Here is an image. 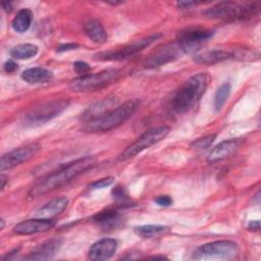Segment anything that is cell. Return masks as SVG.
<instances>
[{
	"mask_svg": "<svg viewBox=\"0 0 261 261\" xmlns=\"http://www.w3.org/2000/svg\"><path fill=\"white\" fill-rule=\"evenodd\" d=\"M95 162L96 160L93 156H85L62 166L61 168L48 174L39 182H37L34 187H32L28 194L29 197L36 198L60 188L61 186L76 177L79 174L93 167L95 165Z\"/></svg>",
	"mask_w": 261,
	"mask_h": 261,
	"instance_id": "obj_1",
	"label": "cell"
},
{
	"mask_svg": "<svg viewBox=\"0 0 261 261\" xmlns=\"http://www.w3.org/2000/svg\"><path fill=\"white\" fill-rule=\"evenodd\" d=\"M140 103L139 99H130L97 117L87 120L84 129L88 133H101L113 129L130 118L138 110Z\"/></svg>",
	"mask_w": 261,
	"mask_h": 261,
	"instance_id": "obj_2",
	"label": "cell"
},
{
	"mask_svg": "<svg viewBox=\"0 0 261 261\" xmlns=\"http://www.w3.org/2000/svg\"><path fill=\"white\" fill-rule=\"evenodd\" d=\"M209 84V75L206 72H200L191 76L175 93L171 105L172 108L182 113L190 110L205 93Z\"/></svg>",
	"mask_w": 261,
	"mask_h": 261,
	"instance_id": "obj_3",
	"label": "cell"
},
{
	"mask_svg": "<svg viewBox=\"0 0 261 261\" xmlns=\"http://www.w3.org/2000/svg\"><path fill=\"white\" fill-rule=\"evenodd\" d=\"M260 10L259 2L237 3L230 1L219 2L208 8L204 14L209 18L224 20H246L256 16Z\"/></svg>",
	"mask_w": 261,
	"mask_h": 261,
	"instance_id": "obj_4",
	"label": "cell"
},
{
	"mask_svg": "<svg viewBox=\"0 0 261 261\" xmlns=\"http://www.w3.org/2000/svg\"><path fill=\"white\" fill-rule=\"evenodd\" d=\"M121 74V70L117 68L105 69L92 74H83L70 81L68 86L73 92H93L115 83Z\"/></svg>",
	"mask_w": 261,
	"mask_h": 261,
	"instance_id": "obj_5",
	"label": "cell"
},
{
	"mask_svg": "<svg viewBox=\"0 0 261 261\" xmlns=\"http://www.w3.org/2000/svg\"><path fill=\"white\" fill-rule=\"evenodd\" d=\"M170 127L167 125L156 126L153 128H149L145 133H143L133 144L128 145L117 157L118 161H126L139 153L144 151L145 149L150 148L151 146L157 144L162 141L169 133Z\"/></svg>",
	"mask_w": 261,
	"mask_h": 261,
	"instance_id": "obj_6",
	"label": "cell"
},
{
	"mask_svg": "<svg viewBox=\"0 0 261 261\" xmlns=\"http://www.w3.org/2000/svg\"><path fill=\"white\" fill-rule=\"evenodd\" d=\"M227 59H240L254 61L259 59V53L255 50L247 48H239L232 50H222V49H212L204 52H200L194 56V60L198 63L203 64H213Z\"/></svg>",
	"mask_w": 261,
	"mask_h": 261,
	"instance_id": "obj_7",
	"label": "cell"
},
{
	"mask_svg": "<svg viewBox=\"0 0 261 261\" xmlns=\"http://www.w3.org/2000/svg\"><path fill=\"white\" fill-rule=\"evenodd\" d=\"M239 253V247L236 243L227 240L215 241L198 247L192 258L196 260L206 259H231Z\"/></svg>",
	"mask_w": 261,
	"mask_h": 261,
	"instance_id": "obj_8",
	"label": "cell"
},
{
	"mask_svg": "<svg viewBox=\"0 0 261 261\" xmlns=\"http://www.w3.org/2000/svg\"><path fill=\"white\" fill-rule=\"evenodd\" d=\"M69 101L65 99L54 100L32 108L24 116L25 122L35 125L44 123L59 115L68 106Z\"/></svg>",
	"mask_w": 261,
	"mask_h": 261,
	"instance_id": "obj_9",
	"label": "cell"
},
{
	"mask_svg": "<svg viewBox=\"0 0 261 261\" xmlns=\"http://www.w3.org/2000/svg\"><path fill=\"white\" fill-rule=\"evenodd\" d=\"M161 37L160 34H153L151 36H148L144 39L135 41L130 44L124 45L121 48L115 49V50H109L106 52H100L94 55L95 59L103 60V61H112V60H121L125 59L137 52L143 50L144 48L150 46L154 41L159 39Z\"/></svg>",
	"mask_w": 261,
	"mask_h": 261,
	"instance_id": "obj_10",
	"label": "cell"
},
{
	"mask_svg": "<svg viewBox=\"0 0 261 261\" xmlns=\"http://www.w3.org/2000/svg\"><path fill=\"white\" fill-rule=\"evenodd\" d=\"M213 36V31L203 28H187L180 30L176 35V42L180 45L184 52L196 50L202 43Z\"/></svg>",
	"mask_w": 261,
	"mask_h": 261,
	"instance_id": "obj_11",
	"label": "cell"
},
{
	"mask_svg": "<svg viewBox=\"0 0 261 261\" xmlns=\"http://www.w3.org/2000/svg\"><path fill=\"white\" fill-rule=\"evenodd\" d=\"M184 52L180 45L175 42L172 44L163 45L154 50L144 61L143 65L146 68H155L167 62L173 61L178 58Z\"/></svg>",
	"mask_w": 261,
	"mask_h": 261,
	"instance_id": "obj_12",
	"label": "cell"
},
{
	"mask_svg": "<svg viewBox=\"0 0 261 261\" xmlns=\"http://www.w3.org/2000/svg\"><path fill=\"white\" fill-rule=\"evenodd\" d=\"M41 149L39 143H31L24 146H21L13 151L4 154L0 160V169L1 171L11 169L29 159L33 158Z\"/></svg>",
	"mask_w": 261,
	"mask_h": 261,
	"instance_id": "obj_13",
	"label": "cell"
},
{
	"mask_svg": "<svg viewBox=\"0 0 261 261\" xmlns=\"http://www.w3.org/2000/svg\"><path fill=\"white\" fill-rule=\"evenodd\" d=\"M55 225V221L53 219L47 218H34V219H27L19 223H17L13 231L17 234H34L37 232L46 231L52 228Z\"/></svg>",
	"mask_w": 261,
	"mask_h": 261,
	"instance_id": "obj_14",
	"label": "cell"
},
{
	"mask_svg": "<svg viewBox=\"0 0 261 261\" xmlns=\"http://www.w3.org/2000/svg\"><path fill=\"white\" fill-rule=\"evenodd\" d=\"M117 250V242L106 238L97 241L89 249V258L92 260H106L111 258Z\"/></svg>",
	"mask_w": 261,
	"mask_h": 261,
	"instance_id": "obj_15",
	"label": "cell"
},
{
	"mask_svg": "<svg viewBox=\"0 0 261 261\" xmlns=\"http://www.w3.org/2000/svg\"><path fill=\"white\" fill-rule=\"evenodd\" d=\"M241 146V141L239 139H229L219 143L215 146L207 157L209 163H215L224 160L231 155H233Z\"/></svg>",
	"mask_w": 261,
	"mask_h": 261,
	"instance_id": "obj_16",
	"label": "cell"
},
{
	"mask_svg": "<svg viewBox=\"0 0 261 261\" xmlns=\"http://www.w3.org/2000/svg\"><path fill=\"white\" fill-rule=\"evenodd\" d=\"M62 245V240L59 238L51 239L42 245H40L38 248H36L32 253H30L24 259L25 260H47L51 259L56 252L60 249Z\"/></svg>",
	"mask_w": 261,
	"mask_h": 261,
	"instance_id": "obj_17",
	"label": "cell"
},
{
	"mask_svg": "<svg viewBox=\"0 0 261 261\" xmlns=\"http://www.w3.org/2000/svg\"><path fill=\"white\" fill-rule=\"evenodd\" d=\"M68 200L65 197H58L55 198L48 203H46L44 206L39 208L35 215L39 218H47V219H52L56 215H59L62 213L65 208L67 207Z\"/></svg>",
	"mask_w": 261,
	"mask_h": 261,
	"instance_id": "obj_18",
	"label": "cell"
},
{
	"mask_svg": "<svg viewBox=\"0 0 261 261\" xmlns=\"http://www.w3.org/2000/svg\"><path fill=\"white\" fill-rule=\"evenodd\" d=\"M94 221L101 225L104 229L114 228L120 225L121 216L117 209L107 208L94 215Z\"/></svg>",
	"mask_w": 261,
	"mask_h": 261,
	"instance_id": "obj_19",
	"label": "cell"
},
{
	"mask_svg": "<svg viewBox=\"0 0 261 261\" xmlns=\"http://www.w3.org/2000/svg\"><path fill=\"white\" fill-rule=\"evenodd\" d=\"M53 73L44 67H32L21 73V79L29 84H40L51 80Z\"/></svg>",
	"mask_w": 261,
	"mask_h": 261,
	"instance_id": "obj_20",
	"label": "cell"
},
{
	"mask_svg": "<svg viewBox=\"0 0 261 261\" xmlns=\"http://www.w3.org/2000/svg\"><path fill=\"white\" fill-rule=\"evenodd\" d=\"M84 32L94 43H104L107 40V34L103 25L95 19L88 20L84 24Z\"/></svg>",
	"mask_w": 261,
	"mask_h": 261,
	"instance_id": "obj_21",
	"label": "cell"
},
{
	"mask_svg": "<svg viewBox=\"0 0 261 261\" xmlns=\"http://www.w3.org/2000/svg\"><path fill=\"white\" fill-rule=\"evenodd\" d=\"M33 19V13L30 9H21L12 19V28L17 33H24L29 30Z\"/></svg>",
	"mask_w": 261,
	"mask_h": 261,
	"instance_id": "obj_22",
	"label": "cell"
},
{
	"mask_svg": "<svg viewBox=\"0 0 261 261\" xmlns=\"http://www.w3.org/2000/svg\"><path fill=\"white\" fill-rule=\"evenodd\" d=\"M170 230L168 226L158 225V224H148L136 226L134 228V232L141 238H154L159 237L161 234H165Z\"/></svg>",
	"mask_w": 261,
	"mask_h": 261,
	"instance_id": "obj_23",
	"label": "cell"
},
{
	"mask_svg": "<svg viewBox=\"0 0 261 261\" xmlns=\"http://www.w3.org/2000/svg\"><path fill=\"white\" fill-rule=\"evenodd\" d=\"M38 53V47L34 44H18L10 50V56L14 59H29Z\"/></svg>",
	"mask_w": 261,
	"mask_h": 261,
	"instance_id": "obj_24",
	"label": "cell"
},
{
	"mask_svg": "<svg viewBox=\"0 0 261 261\" xmlns=\"http://www.w3.org/2000/svg\"><path fill=\"white\" fill-rule=\"evenodd\" d=\"M229 93H230V85L228 83H224L218 88L214 97V107L216 111H219L222 108L227 97L229 96Z\"/></svg>",
	"mask_w": 261,
	"mask_h": 261,
	"instance_id": "obj_25",
	"label": "cell"
},
{
	"mask_svg": "<svg viewBox=\"0 0 261 261\" xmlns=\"http://www.w3.org/2000/svg\"><path fill=\"white\" fill-rule=\"evenodd\" d=\"M216 138V135H208V136H205L203 138H199L198 140H196L193 144H192V147L198 151H202V150H206L207 148H209L212 143L214 142Z\"/></svg>",
	"mask_w": 261,
	"mask_h": 261,
	"instance_id": "obj_26",
	"label": "cell"
},
{
	"mask_svg": "<svg viewBox=\"0 0 261 261\" xmlns=\"http://www.w3.org/2000/svg\"><path fill=\"white\" fill-rule=\"evenodd\" d=\"M114 181V177L112 176H107L104 178H100L98 180L93 181L92 184H90L89 188L92 190H96V189H103L106 187H109L110 185H112Z\"/></svg>",
	"mask_w": 261,
	"mask_h": 261,
	"instance_id": "obj_27",
	"label": "cell"
},
{
	"mask_svg": "<svg viewBox=\"0 0 261 261\" xmlns=\"http://www.w3.org/2000/svg\"><path fill=\"white\" fill-rule=\"evenodd\" d=\"M112 195H113V198L115 200H119V201H123L127 198V194H126V191L123 187L121 186H116L115 188L112 189Z\"/></svg>",
	"mask_w": 261,
	"mask_h": 261,
	"instance_id": "obj_28",
	"label": "cell"
},
{
	"mask_svg": "<svg viewBox=\"0 0 261 261\" xmlns=\"http://www.w3.org/2000/svg\"><path fill=\"white\" fill-rule=\"evenodd\" d=\"M73 68L75 70V72L83 74H87L88 71L91 69L90 65L88 63H86L85 61H75L73 63Z\"/></svg>",
	"mask_w": 261,
	"mask_h": 261,
	"instance_id": "obj_29",
	"label": "cell"
},
{
	"mask_svg": "<svg viewBox=\"0 0 261 261\" xmlns=\"http://www.w3.org/2000/svg\"><path fill=\"white\" fill-rule=\"evenodd\" d=\"M155 203L159 206H163V207H167V206H170L172 204V199L167 196V195H161V196H158L157 198L154 199Z\"/></svg>",
	"mask_w": 261,
	"mask_h": 261,
	"instance_id": "obj_30",
	"label": "cell"
},
{
	"mask_svg": "<svg viewBox=\"0 0 261 261\" xmlns=\"http://www.w3.org/2000/svg\"><path fill=\"white\" fill-rule=\"evenodd\" d=\"M77 44L75 43H66V44H61L57 47L56 51L57 52H64V51H69V50H73L75 48H77Z\"/></svg>",
	"mask_w": 261,
	"mask_h": 261,
	"instance_id": "obj_31",
	"label": "cell"
},
{
	"mask_svg": "<svg viewBox=\"0 0 261 261\" xmlns=\"http://www.w3.org/2000/svg\"><path fill=\"white\" fill-rule=\"evenodd\" d=\"M4 70L7 72V73H12L14 72L16 69H17V64L13 61V60H7L5 63H4Z\"/></svg>",
	"mask_w": 261,
	"mask_h": 261,
	"instance_id": "obj_32",
	"label": "cell"
},
{
	"mask_svg": "<svg viewBox=\"0 0 261 261\" xmlns=\"http://www.w3.org/2000/svg\"><path fill=\"white\" fill-rule=\"evenodd\" d=\"M197 4L196 2H193V1H179L177 2V6L180 7V9H187V8H190L191 6Z\"/></svg>",
	"mask_w": 261,
	"mask_h": 261,
	"instance_id": "obj_33",
	"label": "cell"
},
{
	"mask_svg": "<svg viewBox=\"0 0 261 261\" xmlns=\"http://www.w3.org/2000/svg\"><path fill=\"white\" fill-rule=\"evenodd\" d=\"M260 228V221L259 220H253L248 224V229L249 230H259Z\"/></svg>",
	"mask_w": 261,
	"mask_h": 261,
	"instance_id": "obj_34",
	"label": "cell"
},
{
	"mask_svg": "<svg viewBox=\"0 0 261 261\" xmlns=\"http://www.w3.org/2000/svg\"><path fill=\"white\" fill-rule=\"evenodd\" d=\"M2 8H3L5 11L10 12V11L12 10V5H11V3L8 2V1H3V2H2Z\"/></svg>",
	"mask_w": 261,
	"mask_h": 261,
	"instance_id": "obj_35",
	"label": "cell"
},
{
	"mask_svg": "<svg viewBox=\"0 0 261 261\" xmlns=\"http://www.w3.org/2000/svg\"><path fill=\"white\" fill-rule=\"evenodd\" d=\"M0 180H1V191H3V190H4V188H5L6 182L8 181V177H7L6 175H4V174H1Z\"/></svg>",
	"mask_w": 261,
	"mask_h": 261,
	"instance_id": "obj_36",
	"label": "cell"
},
{
	"mask_svg": "<svg viewBox=\"0 0 261 261\" xmlns=\"http://www.w3.org/2000/svg\"><path fill=\"white\" fill-rule=\"evenodd\" d=\"M150 259H161V260H163V259H167L165 256H152V257H149Z\"/></svg>",
	"mask_w": 261,
	"mask_h": 261,
	"instance_id": "obj_37",
	"label": "cell"
},
{
	"mask_svg": "<svg viewBox=\"0 0 261 261\" xmlns=\"http://www.w3.org/2000/svg\"><path fill=\"white\" fill-rule=\"evenodd\" d=\"M0 221H1V229H3L4 228V219H1Z\"/></svg>",
	"mask_w": 261,
	"mask_h": 261,
	"instance_id": "obj_38",
	"label": "cell"
}]
</instances>
